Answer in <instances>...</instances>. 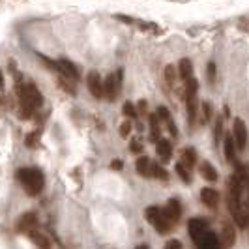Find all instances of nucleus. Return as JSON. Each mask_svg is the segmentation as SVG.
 I'll use <instances>...</instances> for the list:
<instances>
[{"instance_id":"obj_1","label":"nucleus","mask_w":249,"mask_h":249,"mask_svg":"<svg viewBox=\"0 0 249 249\" xmlns=\"http://www.w3.org/2000/svg\"><path fill=\"white\" fill-rule=\"evenodd\" d=\"M17 96L21 101V109H19V116L23 120H28L34 116L36 109L43 105V96L37 90L34 83H26V85H17Z\"/></svg>"},{"instance_id":"obj_2","label":"nucleus","mask_w":249,"mask_h":249,"mask_svg":"<svg viewBox=\"0 0 249 249\" xmlns=\"http://www.w3.org/2000/svg\"><path fill=\"white\" fill-rule=\"evenodd\" d=\"M17 176H19V180H21V184H23V187L26 189L28 195L41 193L45 178H43V173L37 167H23V169H19Z\"/></svg>"},{"instance_id":"obj_3","label":"nucleus","mask_w":249,"mask_h":249,"mask_svg":"<svg viewBox=\"0 0 249 249\" xmlns=\"http://www.w3.org/2000/svg\"><path fill=\"white\" fill-rule=\"evenodd\" d=\"M146 219H148V223L160 232V234H167L169 231H171V221L167 219V215L163 212L160 206H148L146 208Z\"/></svg>"},{"instance_id":"obj_4","label":"nucleus","mask_w":249,"mask_h":249,"mask_svg":"<svg viewBox=\"0 0 249 249\" xmlns=\"http://www.w3.org/2000/svg\"><path fill=\"white\" fill-rule=\"evenodd\" d=\"M122 88V70H118L116 73H111L105 77L103 81V96L109 101H114L120 94Z\"/></svg>"},{"instance_id":"obj_5","label":"nucleus","mask_w":249,"mask_h":249,"mask_svg":"<svg viewBox=\"0 0 249 249\" xmlns=\"http://www.w3.org/2000/svg\"><path fill=\"white\" fill-rule=\"evenodd\" d=\"M234 144L238 150H246L249 144V133H248V125L242 118H234Z\"/></svg>"},{"instance_id":"obj_6","label":"nucleus","mask_w":249,"mask_h":249,"mask_svg":"<svg viewBox=\"0 0 249 249\" xmlns=\"http://www.w3.org/2000/svg\"><path fill=\"white\" fill-rule=\"evenodd\" d=\"M56 66H58V73L62 75V77H66V79H70V81H73V83H77V81L81 79L77 66H75L73 62H70L68 58L56 60Z\"/></svg>"},{"instance_id":"obj_7","label":"nucleus","mask_w":249,"mask_h":249,"mask_svg":"<svg viewBox=\"0 0 249 249\" xmlns=\"http://www.w3.org/2000/svg\"><path fill=\"white\" fill-rule=\"evenodd\" d=\"M206 232H208V225L204 223V221H200V219H189V234H191L193 242L199 248L200 244H202V240H204V236H206Z\"/></svg>"},{"instance_id":"obj_8","label":"nucleus","mask_w":249,"mask_h":249,"mask_svg":"<svg viewBox=\"0 0 249 249\" xmlns=\"http://www.w3.org/2000/svg\"><path fill=\"white\" fill-rule=\"evenodd\" d=\"M87 87L90 90V94L96 98V100H101L103 98V81H101V75L98 71H90L87 77Z\"/></svg>"},{"instance_id":"obj_9","label":"nucleus","mask_w":249,"mask_h":249,"mask_svg":"<svg viewBox=\"0 0 249 249\" xmlns=\"http://www.w3.org/2000/svg\"><path fill=\"white\" fill-rule=\"evenodd\" d=\"M163 212H165L167 219H169L171 223L180 221V215H182V204H180V200L171 199V200H169V204H167V208H165Z\"/></svg>"},{"instance_id":"obj_10","label":"nucleus","mask_w":249,"mask_h":249,"mask_svg":"<svg viewBox=\"0 0 249 249\" xmlns=\"http://www.w3.org/2000/svg\"><path fill=\"white\" fill-rule=\"evenodd\" d=\"M19 231L21 232H32V231H36V227H37V217H36V213H32V212H26L23 213V217L19 219Z\"/></svg>"},{"instance_id":"obj_11","label":"nucleus","mask_w":249,"mask_h":249,"mask_svg":"<svg viewBox=\"0 0 249 249\" xmlns=\"http://www.w3.org/2000/svg\"><path fill=\"white\" fill-rule=\"evenodd\" d=\"M200 199H202V202L208 208H217V204H219V193L215 189H212V187H204L200 191Z\"/></svg>"},{"instance_id":"obj_12","label":"nucleus","mask_w":249,"mask_h":249,"mask_svg":"<svg viewBox=\"0 0 249 249\" xmlns=\"http://www.w3.org/2000/svg\"><path fill=\"white\" fill-rule=\"evenodd\" d=\"M234 242H236V231H234V227L225 223L223 231H221V246L223 248H232Z\"/></svg>"},{"instance_id":"obj_13","label":"nucleus","mask_w":249,"mask_h":249,"mask_svg":"<svg viewBox=\"0 0 249 249\" xmlns=\"http://www.w3.org/2000/svg\"><path fill=\"white\" fill-rule=\"evenodd\" d=\"M148 124H150V141H152V142H158V141L161 139V127H160V118H158V114H150Z\"/></svg>"},{"instance_id":"obj_14","label":"nucleus","mask_w":249,"mask_h":249,"mask_svg":"<svg viewBox=\"0 0 249 249\" xmlns=\"http://www.w3.org/2000/svg\"><path fill=\"white\" fill-rule=\"evenodd\" d=\"M223 146H225V158H227V161L236 163V144H234V139L231 137V135H225Z\"/></svg>"},{"instance_id":"obj_15","label":"nucleus","mask_w":249,"mask_h":249,"mask_svg":"<svg viewBox=\"0 0 249 249\" xmlns=\"http://www.w3.org/2000/svg\"><path fill=\"white\" fill-rule=\"evenodd\" d=\"M158 154H160L161 161H171V158H173V146H171V141H167V139H160V141H158Z\"/></svg>"},{"instance_id":"obj_16","label":"nucleus","mask_w":249,"mask_h":249,"mask_svg":"<svg viewBox=\"0 0 249 249\" xmlns=\"http://www.w3.org/2000/svg\"><path fill=\"white\" fill-rule=\"evenodd\" d=\"M178 75H180V79L186 83L187 79H191L193 77V64L189 58H182L180 64H178Z\"/></svg>"},{"instance_id":"obj_17","label":"nucleus","mask_w":249,"mask_h":249,"mask_svg":"<svg viewBox=\"0 0 249 249\" xmlns=\"http://www.w3.org/2000/svg\"><path fill=\"white\" fill-rule=\"evenodd\" d=\"M135 167H137V173L141 176H152V161H150L146 156H141L137 160V163H135Z\"/></svg>"},{"instance_id":"obj_18","label":"nucleus","mask_w":249,"mask_h":249,"mask_svg":"<svg viewBox=\"0 0 249 249\" xmlns=\"http://www.w3.org/2000/svg\"><path fill=\"white\" fill-rule=\"evenodd\" d=\"M30 234V238L34 240V244H36L39 249H51V242L49 238L45 236L43 232H37V231H32V232H28Z\"/></svg>"},{"instance_id":"obj_19","label":"nucleus","mask_w":249,"mask_h":249,"mask_svg":"<svg viewBox=\"0 0 249 249\" xmlns=\"http://www.w3.org/2000/svg\"><path fill=\"white\" fill-rule=\"evenodd\" d=\"M200 175L204 176L208 182H215V180H217V171H215L208 161L200 163Z\"/></svg>"},{"instance_id":"obj_20","label":"nucleus","mask_w":249,"mask_h":249,"mask_svg":"<svg viewBox=\"0 0 249 249\" xmlns=\"http://www.w3.org/2000/svg\"><path fill=\"white\" fill-rule=\"evenodd\" d=\"M182 163L186 165L187 169L193 167V165L197 163V152L193 148H184L182 150Z\"/></svg>"},{"instance_id":"obj_21","label":"nucleus","mask_w":249,"mask_h":249,"mask_svg":"<svg viewBox=\"0 0 249 249\" xmlns=\"http://www.w3.org/2000/svg\"><path fill=\"white\" fill-rule=\"evenodd\" d=\"M176 79H178V73H176V68L175 66H165V81H167V85L171 88L176 87Z\"/></svg>"},{"instance_id":"obj_22","label":"nucleus","mask_w":249,"mask_h":249,"mask_svg":"<svg viewBox=\"0 0 249 249\" xmlns=\"http://www.w3.org/2000/svg\"><path fill=\"white\" fill-rule=\"evenodd\" d=\"M200 249H221L219 244H217V238L213 236L212 232H206V236L200 244Z\"/></svg>"},{"instance_id":"obj_23","label":"nucleus","mask_w":249,"mask_h":249,"mask_svg":"<svg viewBox=\"0 0 249 249\" xmlns=\"http://www.w3.org/2000/svg\"><path fill=\"white\" fill-rule=\"evenodd\" d=\"M152 176H156V178H160V180H167L169 178V173L163 169L161 165H158V163H152Z\"/></svg>"},{"instance_id":"obj_24","label":"nucleus","mask_w":249,"mask_h":249,"mask_svg":"<svg viewBox=\"0 0 249 249\" xmlns=\"http://www.w3.org/2000/svg\"><path fill=\"white\" fill-rule=\"evenodd\" d=\"M221 135H223V118L217 116L215 118V127H213V141H215V144L221 141Z\"/></svg>"},{"instance_id":"obj_25","label":"nucleus","mask_w":249,"mask_h":249,"mask_svg":"<svg viewBox=\"0 0 249 249\" xmlns=\"http://www.w3.org/2000/svg\"><path fill=\"white\" fill-rule=\"evenodd\" d=\"M175 171H176V175L180 176L184 182H187V184L191 182V175H189V171H187V167L184 165V163H178V165L175 167Z\"/></svg>"},{"instance_id":"obj_26","label":"nucleus","mask_w":249,"mask_h":249,"mask_svg":"<svg viewBox=\"0 0 249 249\" xmlns=\"http://www.w3.org/2000/svg\"><path fill=\"white\" fill-rule=\"evenodd\" d=\"M122 112H124L127 118H137L139 112H137V107L131 103V101H125L124 107H122Z\"/></svg>"},{"instance_id":"obj_27","label":"nucleus","mask_w":249,"mask_h":249,"mask_svg":"<svg viewBox=\"0 0 249 249\" xmlns=\"http://www.w3.org/2000/svg\"><path fill=\"white\" fill-rule=\"evenodd\" d=\"M200 109H202V124L210 122V118H212V105H210L208 101H204V103L200 105Z\"/></svg>"},{"instance_id":"obj_28","label":"nucleus","mask_w":249,"mask_h":249,"mask_svg":"<svg viewBox=\"0 0 249 249\" xmlns=\"http://www.w3.org/2000/svg\"><path fill=\"white\" fill-rule=\"evenodd\" d=\"M37 139H39V131H32V133L26 135L25 144L28 146V148H34V146L37 144Z\"/></svg>"},{"instance_id":"obj_29","label":"nucleus","mask_w":249,"mask_h":249,"mask_svg":"<svg viewBox=\"0 0 249 249\" xmlns=\"http://www.w3.org/2000/svg\"><path fill=\"white\" fill-rule=\"evenodd\" d=\"M206 75H208V83L213 85L215 83V75H217V68H215V62H210L208 68H206Z\"/></svg>"},{"instance_id":"obj_30","label":"nucleus","mask_w":249,"mask_h":249,"mask_svg":"<svg viewBox=\"0 0 249 249\" xmlns=\"http://www.w3.org/2000/svg\"><path fill=\"white\" fill-rule=\"evenodd\" d=\"M156 114H158L160 120H169V118H171V112H169V109H167L165 105L158 107V112H156Z\"/></svg>"},{"instance_id":"obj_31","label":"nucleus","mask_w":249,"mask_h":249,"mask_svg":"<svg viewBox=\"0 0 249 249\" xmlns=\"http://www.w3.org/2000/svg\"><path fill=\"white\" fill-rule=\"evenodd\" d=\"M129 133H131V122L125 120V122H122V125H120V135H122V137H127Z\"/></svg>"},{"instance_id":"obj_32","label":"nucleus","mask_w":249,"mask_h":249,"mask_svg":"<svg viewBox=\"0 0 249 249\" xmlns=\"http://www.w3.org/2000/svg\"><path fill=\"white\" fill-rule=\"evenodd\" d=\"M165 249H182V242L180 240H169L165 244Z\"/></svg>"},{"instance_id":"obj_33","label":"nucleus","mask_w":249,"mask_h":249,"mask_svg":"<svg viewBox=\"0 0 249 249\" xmlns=\"http://www.w3.org/2000/svg\"><path fill=\"white\" fill-rule=\"evenodd\" d=\"M165 122H167V129L171 131V135H173V137H178V129H176L173 118H169V120H165Z\"/></svg>"},{"instance_id":"obj_34","label":"nucleus","mask_w":249,"mask_h":249,"mask_svg":"<svg viewBox=\"0 0 249 249\" xmlns=\"http://www.w3.org/2000/svg\"><path fill=\"white\" fill-rule=\"evenodd\" d=\"M129 148H131V152H137V154H141V152H142V146H141V142H139V141H133Z\"/></svg>"},{"instance_id":"obj_35","label":"nucleus","mask_w":249,"mask_h":249,"mask_svg":"<svg viewBox=\"0 0 249 249\" xmlns=\"http://www.w3.org/2000/svg\"><path fill=\"white\" fill-rule=\"evenodd\" d=\"M111 167H112V169H114V171H120V169L124 167V163L120 161V160H114V161L111 163Z\"/></svg>"},{"instance_id":"obj_36","label":"nucleus","mask_w":249,"mask_h":249,"mask_svg":"<svg viewBox=\"0 0 249 249\" xmlns=\"http://www.w3.org/2000/svg\"><path fill=\"white\" fill-rule=\"evenodd\" d=\"M137 112H146V101H144V100H141V101H139V105H137Z\"/></svg>"},{"instance_id":"obj_37","label":"nucleus","mask_w":249,"mask_h":249,"mask_svg":"<svg viewBox=\"0 0 249 249\" xmlns=\"http://www.w3.org/2000/svg\"><path fill=\"white\" fill-rule=\"evenodd\" d=\"M246 186H248V191H249V171H248V184ZM248 217H249V195H248Z\"/></svg>"},{"instance_id":"obj_38","label":"nucleus","mask_w":249,"mask_h":249,"mask_svg":"<svg viewBox=\"0 0 249 249\" xmlns=\"http://www.w3.org/2000/svg\"><path fill=\"white\" fill-rule=\"evenodd\" d=\"M137 249H148V246H146V244H141Z\"/></svg>"},{"instance_id":"obj_39","label":"nucleus","mask_w":249,"mask_h":249,"mask_svg":"<svg viewBox=\"0 0 249 249\" xmlns=\"http://www.w3.org/2000/svg\"><path fill=\"white\" fill-rule=\"evenodd\" d=\"M0 103H2V98H0Z\"/></svg>"}]
</instances>
